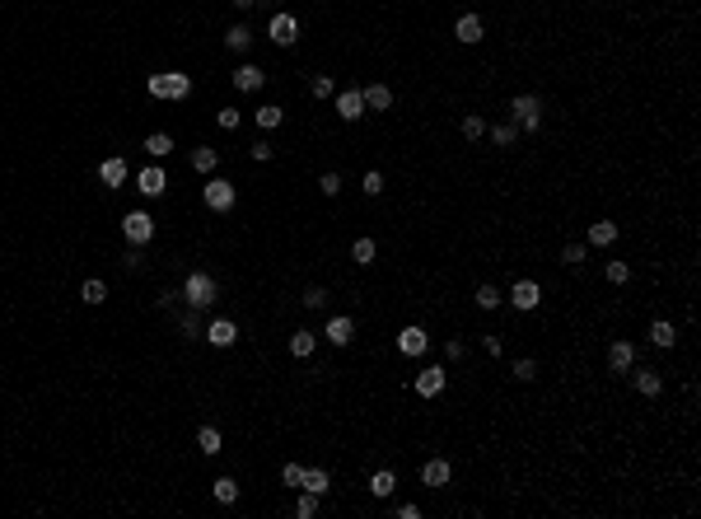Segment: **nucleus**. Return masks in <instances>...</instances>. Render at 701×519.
<instances>
[{
    "mask_svg": "<svg viewBox=\"0 0 701 519\" xmlns=\"http://www.w3.org/2000/svg\"><path fill=\"white\" fill-rule=\"evenodd\" d=\"M192 94V75L183 70H164V75H150V99H164V103H178Z\"/></svg>",
    "mask_w": 701,
    "mask_h": 519,
    "instance_id": "f257e3e1",
    "label": "nucleus"
},
{
    "mask_svg": "<svg viewBox=\"0 0 701 519\" xmlns=\"http://www.w3.org/2000/svg\"><path fill=\"white\" fill-rule=\"evenodd\" d=\"M220 295V285H215L211 271H188V281H183V300H188V309H206Z\"/></svg>",
    "mask_w": 701,
    "mask_h": 519,
    "instance_id": "f03ea898",
    "label": "nucleus"
},
{
    "mask_svg": "<svg viewBox=\"0 0 701 519\" xmlns=\"http://www.w3.org/2000/svg\"><path fill=\"white\" fill-rule=\"evenodd\" d=\"M510 113H514V126L538 131V126H543V99H538V94H514V99H510Z\"/></svg>",
    "mask_w": 701,
    "mask_h": 519,
    "instance_id": "7ed1b4c3",
    "label": "nucleus"
},
{
    "mask_svg": "<svg viewBox=\"0 0 701 519\" xmlns=\"http://www.w3.org/2000/svg\"><path fill=\"white\" fill-rule=\"evenodd\" d=\"M122 234H126V244H136V248H145V244L155 239V220H150V211H126V220H122Z\"/></svg>",
    "mask_w": 701,
    "mask_h": 519,
    "instance_id": "20e7f679",
    "label": "nucleus"
},
{
    "mask_svg": "<svg viewBox=\"0 0 701 519\" xmlns=\"http://www.w3.org/2000/svg\"><path fill=\"white\" fill-rule=\"evenodd\" d=\"M234 197H239V192H234L229 178H206V187H201V202L211 206V211H229Z\"/></svg>",
    "mask_w": 701,
    "mask_h": 519,
    "instance_id": "39448f33",
    "label": "nucleus"
},
{
    "mask_svg": "<svg viewBox=\"0 0 701 519\" xmlns=\"http://www.w3.org/2000/svg\"><path fill=\"white\" fill-rule=\"evenodd\" d=\"M510 305L519 309V314H533V309L543 305V285H538V281H523V276H519V281L510 285Z\"/></svg>",
    "mask_w": 701,
    "mask_h": 519,
    "instance_id": "423d86ee",
    "label": "nucleus"
},
{
    "mask_svg": "<svg viewBox=\"0 0 701 519\" xmlns=\"http://www.w3.org/2000/svg\"><path fill=\"white\" fill-rule=\"evenodd\" d=\"M323 337L332 342V346H351V342H356V318L351 314H332L327 327H323Z\"/></svg>",
    "mask_w": 701,
    "mask_h": 519,
    "instance_id": "0eeeda50",
    "label": "nucleus"
},
{
    "mask_svg": "<svg viewBox=\"0 0 701 519\" xmlns=\"http://www.w3.org/2000/svg\"><path fill=\"white\" fill-rule=\"evenodd\" d=\"M267 38L276 47H290L295 38H300V19L295 14H271V23H267Z\"/></svg>",
    "mask_w": 701,
    "mask_h": 519,
    "instance_id": "6e6552de",
    "label": "nucleus"
},
{
    "mask_svg": "<svg viewBox=\"0 0 701 519\" xmlns=\"http://www.w3.org/2000/svg\"><path fill=\"white\" fill-rule=\"evenodd\" d=\"M136 192H145V197H164V192H168V173L159 169V164H145L141 178H136Z\"/></svg>",
    "mask_w": 701,
    "mask_h": 519,
    "instance_id": "1a4fd4ad",
    "label": "nucleus"
},
{
    "mask_svg": "<svg viewBox=\"0 0 701 519\" xmlns=\"http://www.w3.org/2000/svg\"><path fill=\"white\" fill-rule=\"evenodd\" d=\"M398 351H402V356H425V351H430V337H425V327L407 323V327L398 332Z\"/></svg>",
    "mask_w": 701,
    "mask_h": 519,
    "instance_id": "9d476101",
    "label": "nucleus"
},
{
    "mask_svg": "<svg viewBox=\"0 0 701 519\" xmlns=\"http://www.w3.org/2000/svg\"><path fill=\"white\" fill-rule=\"evenodd\" d=\"M454 38L463 47H477L482 38H487V23L477 19V14H458V23H454Z\"/></svg>",
    "mask_w": 701,
    "mask_h": 519,
    "instance_id": "9b49d317",
    "label": "nucleus"
},
{
    "mask_svg": "<svg viewBox=\"0 0 701 519\" xmlns=\"http://www.w3.org/2000/svg\"><path fill=\"white\" fill-rule=\"evenodd\" d=\"M337 117H342V122H360V117H365V94L360 89H342L337 94Z\"/></svg>",
    "mask_w": 701,
    "mask_h": 519,
    "instance_id": "f8f14e48",
    "label": "nucleus"
},
{
    "mask_svg": "<svg viewBox=\"0 0 701 519\" xmlns=\"http://www.w3.org/2000/svg\"><path fill=\"white\" fill-rule=\"evenodd\" d=\"M445 384H449V374L440 370V365H425V370L416 374V393H421V398H435V393H445Z\"/></svg>",
    "mask_w": 701,
    "mask_h": 519,
    "instance_id": "ddd939ff",
    "label": "nucleus"
},
{
    "mask_svg": "<svg viewBox=\"0 0 701 519\" xmlns=\"http://www.w3.org/2000/svg\"><path fill=\"white\" fill-rule=\"evenodd\" d=\"M206 342H211V346H234V342H239V323H229V318L206 323Z\"/></svg>",
    "mask_w": 701,
    "mask_h": 519,
    "instance_id": "4468645a",
    "label": "nucleus"
},
{
    "mask_svg": "<svg viewBox=\"0 0 701 519\" xmlns=\"http://www.w3.org/2000/svg\"><path fill=\"white\" fill-rule=\"evenodd\" d=\"M360 94H365V113H388L393 108V89L388 84H365Z\"/></svg>",
    "mask_w": 701,
    "mask_h": 519,
    "instance_id": "2eb2a0df",
    "label": "nucleus"
},
{
    "mask_svg": "<svg viewBox=\"0 0 701 519\" xmlns=\"http://www.w3.org/2000/svg\"><path fill=\"white\" fill-rule=\"evenodd\" d=\"M631 365H636V346H631V342H612V346H608V370L626 374Z\"/></svg>",
    "mask_w": 701,
    "mask_h": 519,
    "instance_id": "dca6fc26",
    "label": "nucleus"
},
{
    "mask_svg": "<svg viewBox=\"0 0 701 519\" xmlns=\"http://www.w3.org/2000/svg\"><path fill=\"white\" fill-rule=\"evenodd\" d=\"M262 80H267V75H262V70H257L253 61H244V66L234 70V89H244V94H257V89H262Z\"/></svg>",
    "mask_w": 701,
    "mask_h": 519,
    "instance_id": "f3484780",
    "label": "nucleus"
},
{
    "mask_svg": "<svg viewBox=\"0 0 701 519\" xmlns=\"http://www.w3.org/2000/svg\"><path fill=\"white\" fill-rule=\"evenodd\" d=\"M650 342H655L659 351H673V342H678V327L668 323V318H655V323H650Z\"/></svg>",
    "mask_w": 701,
    "mask_h": 519,
    "instance_id": "a211bd4d",
    "label": "nucleus"
},
{
    "mask_svg": "<svg viewBox=\"0 0 701 519\" xmlns=\"http://www.w3.org/2000/svg\"><path fill=\"white\" fill-rule=\"evenodd\" d=\"M99 182H108V187H122V182H126V159H117V155L103 159V164H99Z\"/></svg>",
    "mask_w": 701,
    "mask_h": 519,
    "instance_id": "6ab92c4d",
    "label": "nucleus"
},
{
    "mask_svg": "<svg viewBox=\"0 0 701 519\" xmlns=\"http://www.w3.org/2000/svg\"><path fill=\"white\" fill-rule=\"evenodd\" d=\"M197 449L206 454V459H215V454L224 449V435H220L215 426H201V430H197Z\"/></svg>",
    "mask_w": 701,
    "mask_h": 519,
    "instance_id": "aec40b11",
    "label": "nucleus"
},
{
    "mask_svg": "<svg viewBox=\"0 0 701 519\" xmlns=\"http://www.w3.org/2000/svg\"><path fill=\"white\" fill-rule=\"evenodd\" d=\"M421 482L425 486H449V459H430L421 468Z\"/></svg>",
    "mask_w": 701,
    "mask_h": 519,
    "instance_id": "412c9836",
    "label": "nucleus"
},
{
    "mask_svg": "<svg viewBox=\"0 0 701 519\" xmlns=\"http://www.w3.org/2000/svg\"><path fill=\"white\" fill-rule=\"evenodd\" d=\"M327 486H332V477H327L323 468H304V482H300V491H313V496H327Z\"/></svg>",
    "mask_w": 701,
    "mask_h": 519,
    "instance_id": "4be33fe9",
    "label": "nucleus"
},
{
    "mask_svg": "<svg viewBox=\"0 0 701 519\" xmlns=\"http://www.w3.org/2000/svg\"><path fill=\"white\" fill-rule=\"evenodd\" d=\"M286 346H290V356H295V361H304V356H313V346H318V337L300 327V332H290V342H286Z\"/></svg>",
    "mask_w": 701,
    "mask_h": 519,
    "instance_id": "5701e85b",
    "label": "nucleus"
},
{
    "mask_svg": "<svg viewBox=\"0 0 701 519\" xmlns=\"http://www.w3.org/2000/svg\"><path fill=\"white\" fill-rule=\"evenodd\" d=\"M659 388H664L659 370H636V393L641 398H659Z\"/></svg>",
    "mask_w": 701,
    "mask_h": 519,
    "instance_id": "b1692460",
    "label": "nucleus"
},
{
    "mask_svg": "<svg viewBox=\"0 0 701 519\" xmlns=\"http://www.w3.org/2000/svg\"><path fill=\"white\" fill-rule=\"evenodd\" d=\"M224 47H229V52H248V47H253V28H248V23H234L229 33H224Z\"/></svg>",
    "mask_w": 701,
    "mask_h": 519,
    "instance_id": "393cba45",
    "label": "nucleus"
},
{
    "mask_svg": "<svg viewBox=\"0 0 701 519\" xmlns=\"http://www.w3.org/2000/svg\"><path fill=\"white\" fill-rule=\"evenodd\" d=\"M253 122L262 126V131H271V126H281V122H286V108H276V103H262V108L253 113Z\"/></svg>",
    "mask_w": 701,
    "mask_h": 519,
    "instance_id": "a878e982",
    "label": "nucleus"
},
{
    "mask_svg": "<svg viewBox=\"0 0 701 519\" xmlns=\"http://www.w3.org/2000/svg\"><path fill=\"white\" fill-rule=\"evenodd\" d=\"M211 496L220 501V506H234V501H239V482H234V477H215V482H211Z\"/></svg>",
    "mask_w": 701,
    "mask_h": 519,
    "instance_id": "bb28decb",
    "label": "nucleus"
},
{
    "mask_svg": "<svg viewBox=\"0 0 701 519\" xmlns=\"http://www.w3.org/2000/svg\"><path fill=\"white\" fill-rule=\"evenodd\" d=\"M589 244H594V248H608V244H617V225H612V220L589 225Z\"/></svg>",
    "mask_w": 701,
    "mask_h": 519,
    "instance_id": "cd10ccee",
    "label": "nucleus"
},
{
    "mask_svg": "<svg viewBox=\"0 0 701 519\" xmlns=\"http://www.w3.org/2000/svg\"><path fill=\"white\" fill-rule=\"evenodd\" d=\"M215 164H220V155H215L211 146H197V150H192V169H197V173H215Z\"/></svg>",
    "mask_w": 701,
    "mask_h": 519,
    "instance_id": "c85d7f7f",
    "label": "nucleus"
},
{
    "mask_svg": "<svg viewBox=\"0 0 701 519\" xmlns=\"http://www.w3.org/2000/svg\"><path fill=\"white\" fill-rule=\"evenodd\" d=\"M458 131H463V141H482V136H487V117H482V113H467L463 122H458Z\"/></svg>",
    "mask_w": 701,
    "mask_h": 519,
    "instance_id": "c756f323",
    "label": "nucleus"
},
{
    "mask_svg": "<svg viewBox=\"0 0 701 519\" xmlns=\"http://www.w3.org/2000/svg\"><path fill=\"white\" fill-rule=\"evenodd\" d=\"M472 300H477V309H487V314H491V309H501V305H505V295L496 290L491 281H487V285H477V295H472Z\"/></svg>",
    "mask_w": 701,
    "mask_h": 519,
    "instance_id": "7c9ffc66",
    "label": "nucleus"
},
{
    "mask_svg": "<svg viewBox=\"0 0 701 519\" xmlns=\"http://www.w3.org/2000/svg\"><path fill=\"white\" fill-rule=\"evenodd\" d=\"M80 300H85V305H103V300H108V285H103L99 276H89V281L80 285Z\"/></svg>",
    "mask_w": 701,
    "mask_h": 519,
    "instance_id": "2f4dec72",
    "label": "nucleus"
},
{
    "mask_svg": "<svg viewBox=\"0 0 701 519\" xmlns=\"http://www.w3.org/2000/svg\"><path fill=\"white\" fill-rule=\"evenodd\" d=\"M393 486H398V477H393L388 468H379V473L369 477V491H374L379 501H384V496H393Z\"/></svg>",
    "mask_w": 701,
    "mask_h": 519,
    "instance_id": "473e14b6",
    "label": "nucleus"
},
{
    "mask_svg": "<svg viewBox=\"0 0 701 519\" xmlns=\"http://www.w3.org/2000/svg\"><path fill=\"white\" fill-rule=\"evenodd\" d=\"M145 150H150V159H164L168 150H173V136H168V131H155L150 141H145Z\"/></svg>",
    "mask_w": 701,
    "mask_h": 519,
    "instance_id": "72a5a7b5",
    "label": "nucleus"
},
{
    "mask_svg": "<svg viewBox=\"0 0 701 519\" xmlns=\"http://www.w3.org/2000/svg\"><path fill=\"white\" fill-rule=\"evenodd\" d=\"M491 141H496V146H514V141H519V126L514 122H501V126H491Z\"/></svg>",
    "mask_w": 701,
    "mask_h": 519,
    "instance_id": "f704fd0d",
    "label": "nucleus"
},
{
    "mask_svg": "<svg viewBox=\"0 0 701 519\" xmlns=\"http://www.w3.org/2000/svg\"><path fill=\"white\" fill-rule=\"evenodd\" d=\"M318 501H323V496H313V491H300V501H295V515H300V519H313V515H318Z\"/></svg>",
    "mask_w": 701,
    "mask_h": 519,
    "instance_id": "c9c22d12",
    "label": "nucleus"
},
{
    "mask_svg": "<svg viewBox=\"0 0 701 519\" xmlns=\"http://www.w3.org/2000/svg\"><path fill=\"white\" fill-rule=\"evenodd\" d=\"M351 258H356L360 267H369V262H374V239H356V244H351Z\"/></svg>",
    "mask_w": 701,
    "mask_h": 519,
    "instance_id": "e433bc0d",
    "label": "nucleus"
},
{
    "mask_svg": "<svg viewBox=\"0 0 701 519\" xmlns=\"http://www.w3.org/2000/svg\"><path fill=\"white\" fill-rule=\"evenodd\" d=\"M332 89H337L332 75H313L309 80V94H313V99H332Z\"/></svg>",
    "mask_w": 701,
    "mask_h": 519,
    "instance_id": "4c0bfd02",
    "label": "nucleus"
},
{
    "mask_svg": "<svg viewBox=\"0 0 701 519\" xmlns=\"http://www.w3.org/2000/svg\"><path fill=\"white\" fill-rule=\"evenodd\" d=\"M514 379H523V384H528V379H538V361H528V356H523V361H514Z\"/></svg>",
    "mask_w": 701,
    "mask_h": 519,
    "instance_id": "58836bf2",
    "label": "nucleus"
},
{
    "mask_svg": "<svg viewBox=\"0 0 701 519\" xmlns=\"http://www.w3.org/2000/svg\"><path fill=\"white\" fill-rule=\"evenodd\" d=\"M585 244H566V248H561V262H566V267H580V262H585Z\"/></svg>",
    "mask_w": 701,
    "mask_h": 519,
    "instance_id": "ea45409f",
    "label": "nucleus"
},
{
    "mask_svg": "<svg viewBox=\"0 0 701 519\" xmlns=\"http://www.w3.org/2000/svg\"><path fill=\"white\" fill-rule=\"evenodd\" d=\"M281 482L300 491V482H304V468H300V463H286V468H281Z\"/></svg>",
    "mask_w": 701,
    "mask_h": 519,
    "instance_id": "a19ab883",
    "label": "nucleus"
},
{
    "mask_svg": "<svg viewBox=\"0 0 701 519\" xmlns=\"http://www.w3.org/2000/svg\"><path fill=\"white\" fill-rule=\"evenodd\" d=\"M318 192L337 197V192H342V173H323V178H318Z\"/></svg>",
    "mask_w": 701,
    "mask_h": 519,
    "instance_id": "79ce46f5",
    "label": "nucleus"
},
{
    "mask_svg": "<svg viewBox=\"0 0 701 519\" xmlns=\"http://www.w3.org/2000/svg\"><path fill=\"white\" fill-rule=\"evenodd\" d=\"M215 122H220L224 131H234V126L244 122V113H239V108H220V113H215Z\"/></svg>",
    "mask_w": 701,
    "mask_h": 519,
    "instance_id": "37998d69",
    "label": "nucleus"
},
{
    "mask_svg": "<svg viewBox=\"0 0 701 519\" xmlns=\"http://www.w3.org/2000/svg\"><path fill=\"white\" fill-rule=\"evenodd\" d=\"M360 187H365L369 197H379V192H384V173H379V169H369L365 178H360Z\"/></svg>",
    "mask_w": 701,
    "mask_h": 519,
    "instance_id": "c03bdc74",
    "label": "nucleus"
},
{
    "mask_svg": "<svg viewBox=\"0 0 701 519\" xmlns=\"http://www.w3.org/2000/svg\"><path fill=\"white\" fill-rule=\"evenodd\" d=\"M608 281H612V285L631 281V267H626V262H608Z\"/></svg>",
    "mask_w": 701,
    "mask_h": 519,
    "instance_id": "a18cd8bd",
    "label": "nucleus"
},
{
    "mask_svg": "<svg viewBox=\"0 0 701 519\" xmlns=\"http://www.w3.org/2000/svg\"><path fill=\"white\" fill-rule=\"evenodd\" d=\"M304 305H309V309H323L327 305V290H323V285H309V290H304Z\"/></svg>",
    "mask_w": 701,
    "mask_h": 519,
    "instance_id": "49530a36",
    "label": "nucleus"
},
{
    "mask_svg": "<svg viewBox=\"0 0 701 519\" xmlns=\"http://www.w3.org/2000/svg\"><path fill=\"white\" fill-rule=\"evenodd\" d=\"M248 155H253V159H257V164H267V159H271V155H276V150H271V146H267V141H257V146H248Z\"/></svg>",
    "mask_w": 701,
    "mask_h": 519,
    "instance_id": "de8ad7c7",
    "label": "nucleus"
},
{
    "mask_svg": "<svg viewBox=\"0 0 701 519\" xmlns=\"http://www.w3.org/2000/svg\"><path fill=\"white\" fill-rule=\"evenodd\" d=\"M398 519H421V506H412V501H407V506H398Z\"/></svg>",
    "mask_w": 701,
    "mask_h": 519,
    "instance_id": "09e8293b",
    "label": "nucleus"
},
{
    "mask_svg": "<svg viewBox=\"0 0 701 519\" xmlns=\"http://www.w3.org/2000/svg\"><path fill=\"white\" fill-rule=\"evenodd\" d=\"M257 0H234V10H253Z\"/></svg>",
    "mask_w": 701,
    "mask_h": 519,
    "instance_id": "8fccbe9b",
    "label": "nucleus"
}]
</instances>
